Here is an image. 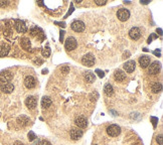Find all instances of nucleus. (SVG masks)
<instances>
[{"label":"nucleus","mask_w":163,"mask_h":145,"mask_svg":"<svg viewBox=\"0 0 163 145\" xmlns=\"http://www.w3.org/2000/svg\"><path fill=\"white\" fill-rule=\"evenodd\" d=\"M156 140H157V142H158V143H159V145H163V142H162V135H161V134L157 136Z\"/></svg>","instance_id":"nucleus-30"},{"label":"nucleus","mask_w":163,"mask_h":145,"mask_svg":"<svg viewBox=\"0 0 163 145\" xmlns=\"http://www.w3.org/2000/svg\"><path fill=\"white\" fill-rule=\"evenodd\" d=\"M129 35L132 39L137 40V39H139L140 36H141V30H140V28H138V27H132L129 31Z\"/></svg>","instance_id":"nucleus-12"},{"label":"nucleus","mask_w":163,"mask_h":145,"mask_svg":"<svg viewBox=\"0 0 163 145\" xmlns=\"http://www.w3.org/2000/svg\"><path fill=\"white\" fill-rule=\"evenodd\" d=\"M141 3L142 4H148V3H149V0H142Z\"/></svg>","instance_id":"nucleus-37"},{"label":"nucleus","mask_w":163,"mask_h":145,"mask_svg":"<svg viewBox=\"0 0 163 145\" xmlns=\"http://www.w3.org/2000/svg\"><path fill=\"white\" fill-rule=\"evenodd\" d=\"M12 79V74L9 71H3L0 73V82L1 83H8Z\"/></svg>","instance_id":"nucleus-13"},{"label":"nucleus","mask_w":163,"mask_h":145,"mask_svg":"<svg viewBox=\"0 0 163 145\" xmlns=\"http://www.w3.org/2000/svg\"><path fill=\"white\" fill-rule=\"evenodd\" d=\"M117 17L120 21H126L130 17V11L126 8H121L117 11Z\"/></svg>","instance_id":"nucleus-2"},{"label":"nucleus","mask_w":163,"mask_h":145,"mask_svg":"<svg viewBox=\"0 0 163 145\" xmlns=\"http://www.w3.org/2000/svg\"><path fill=\"white\" fill-rule=\"evenodd\" d=\"M30 120L28 117H26V116H19V117L17 118V123L19 126H21V127H25V126H27L28 124H29Z\"/></svg>","instance_id":"nucleus-16"},{"label":"nucleus","mask_w":163,"mask_h":145,"mask_svg":"<svg viewBox=\"0 0 163 145\" xmlns=\"http://www.w3.org/2000/svg\"><path fill=\"white\" fill-rule=\"evenodd\" d=\"M70 135H71V138H72L73 140H79L82 136H83V131L79 129V128L74 127V128L71 129Z\"/></svg>","instance_id":"nucleus-9"},{"label":"nucleus","mask_w":163,"mask_h":145,"mask_svg":"<svg viewBox=\"0 0 163 145\" xmlns=\"http://www.w3.org/2000/svg\"><path fill=\"white\" fill-rule=\"evenodd\" d=\"M13 145H24V144L22 143V142H20V141H15Z\"/></svg>","instance_id":"nucleus-36"},{"label":"nucleus","mask_w":163,"mask_h":145,"mask_svg":"<svg viewBox=\"0 0 163 145\" xmlns=\"http://www.w3.org/2000/svg\"><path fill=\"white\" fill-rule=\"evenodd\" d=\"M160 69H161V64L156 61V62H153L149 66L148 73H149L150 75H156V74H158V72L160 71Z\"/></svg>","instance_id":"nucleus-6"},{"label":"nucleus","mask_w":163,"mask_h":145,"mask_svg":"<svg viewBox=\"0 0 163 145\" xmlns=\"http://www.w3.org/2000/svg\"><path fill=\"white\" fill-rule=\"evenodd\" d=\"M77 46H78L77 39L75 37H73V36L69 37L66 40V44H65V48H66L67 50H74L77 48Z\"/></svg>","instance_id":"nucleus-4"},{"label":"nucleus","mask_w":163,"mask_h":145,"mask_svg":"<svg viewBox=\"0 0 163 145\" xmlns=\"http://www.w3.org/2000/svg\"><path fill=\"white\" fill-rule=\"evenodd\" d=\"M24 85L27 89H32V88L35 87L36 81L32 76H27V77L24 79Z\"/></svg>","instance_id":"nucleus-11"},{"label":"nucleus","mask_w":163,"mask_h":145,"mask_svg":"<svg viewBox=\"0 0 163 145\" xmlns=\"http://www.w3.org/2000/svg\"><path fill=\"white\" fill-rule=\"evenodd\" d=\"M38 30H39V29H38L37 27H34V28H32V29L30 30V33H31V35H32V36H35L36 34H38V33H37Z\"/></svg>","instance_id":"nucleus-27"},{"label":"nucleus","mask_w":163,"mask_h":145,"mask_svg":"<svg viewBox=\"0 0 163 145\" xmlns=\"http://www.w3.org/2000/svg\"><path fill=\"white\" fill-rule=\"evenodd\" d=\"M96 73L98 74V76H99L100 78L105 77V74H104V72H103V71H101V70H99V69H98V70H96Z\"/></svg>","instance_id":"nucleus-28"},{"label":"nucleus","mask_w":163,"mask_h":145,"mask_svg":"<svg viewBox=\"0 0 163 145\" xmlns=\"http://www.w3.org/2000/svg\"><path fill=\"white\" fill-rule=\"evenodd\" d=\"M20 44H21V48L25 50H29L30 48H31V44H30L29 38L27 37H23L20 40Z\"/></svg>","instance_id":"nucleus-19"},{"label":"nucleus","mask_w":163,"mask_h":145,"mask_svg":"<svg viewBox=\"0 0 163 145\" xmlns=\"http://www.w3.org/2000/svg\"><path fill=\"white\" fill-rule=\"evenodd\" d=\"M85 79H86V81H87L88 83L92 84V83H94V82L96 81V76H95V74H94V73L89 72V73H87L85 75Z\"/></svg>","instance_id":"nucleus-21"},{"label":"nucleus","mask_w":163,"mask_h":145,"mask_svg":"<svg viewBox=\"0 0 163 145\" xmlns=\"http://www.w3.org/2000/svg\"><path fill=\"white\" fill-rule=\"evenodd\" d=\"M139 64L142 69H146L150 65V58L147 56H142L139 59Z\"/></svg>","instance_id":"nucleus-15"},{"label":"nucleus","mask_w":163,"mask_h":145,"mask_svg":"<svg viewBox=\"0 0 163 145\" xmlns=\"http://www.w3.org/2000/svg\"><path fill=\"white\" fill-rule=\"evenodd\" d=\"M8 1H0V7H5L6 5H8Z\"/></svg>","instance_id":"nucleus-31"},{"label":"nucleus","mask_w":163,"mask_h":145,"mask_svg":"<svg viewBox=\"0 0 163 145\" xmlns=\"http://www.w3.org/2000/svg\"><path fill=\"white\" fill-rule=\"evenodd\" d=\"M35 138H36L35 134H34L32 131H30L29 133H28V139H29V141H33Z\"/></svg>","instance_id":"nucleus-25"},{"label":"nucleus","mask_w":163,"mask_h":145,"mask_svg":"<svg viewBox=\"0 0 163 145\" xmlns=\"http://www.w3.org/2000/svg\"><path fill=\"white\" fill-rule=\"evenodd\" d=\"M38 145H52V143L48 142V140H41V141L38 143Z\"/></svg>","instance_id":"nucleus-29"},{"label":"nucleus","mask_w":163,"mask_h":145,"mask_svg":"<svg viewBox=\"0 0 163 145\" xmlns=\"http://www.w3.org/2000/svg\"><path fill=\"white\" fill-rule=\"evenodd\" d=\"M156 37H157V36H156V34H153V35H152L151 37H149V38H148V44H150V42H151L152 38H156Z\"/></svg>","instance_id":"nucleus-35"},{"label":"nucleus","mask_w":163,"mask_h":145,"mask_svg":"<svg viewBox=\"0 0 163 145\" xmlns=\"http://www.w3.org/2000/svg\"><path fill=\"white\" fill-rule=\"evenodd\" d=\"M75 123H76V125L78 126L79 128H86L88 126V121L87 119H86L85 117H78L76 119V121H75Z\"/></svg>","instance_id":"nucleus-17"},{"label":"nucleus","mask_w":163,"mask_h":145,"mask_svg":"<svg viewBox=\"0 0 163 145\" xmlns=\"http://www.w3.org/2000/svg\"><path fill=\"white\" fill-rule=\"evenodd\" d=\"M104 92L107 96H112L114 94V89L113 86L110 85V84H106L105 87H104Z\"/></svg>","instance_id":"nucleus-22"},{"label":"nucleus","mask_w":163,"mask_h":145,"mask_svg":"<svg viewBox=\"0 0 163 145\" xmlns=\"http://www.w3.org/2000/svg\"><path fill=\"white\" fill-rule=\"evenodd\" d=\"M71 27L74 31L76 32H82L85 30V23L81 20H75L72 24H71Z\"/></svg>","instance_id":"nucleus-5"},{"label":"nucleus","mask_w":163,"mask_h":145,"mask_svg":"<svg viewBox=\"0 0 163 145\" xmlns=\"http://www.w3.org/2000/svg\"><path fill=\"white\" fill-rule=\"evenodd\" d=\"M107 133L109 136L116 137V136H118L121 133V128H120V126L116 125V124H112V125L107 127Z\"/></svg>","instance_id":"nucleus-1"},{"label":"nucleus","mask_w":163,"mask_h":145,"mask_svg":"<svg viewBox=\"0 0 163 145\" xmlns=\"http://www.w3.org/2000/svg\"><path fill=\"white\" fill-rule=\"evenodd\" d=\"M157 32L159 33V35H162V29H161V28H158V29H157Z\"/></svg>","instance_id":"nucleus-38"},{"label":"nucleus","mask_w":163,"mask_h":145,"mask_svg":"<svg viewBox=\"0 0 163 145\" xmlns=\"http://www.w3.org/2000/svg\"><path fill=\"white\" fill-rule=\"evenodd\" d=\"M123 67H124V70H125L127 73H132V72H134V70H135L136 64L134 61H128V62H126L125 64H124Z\"/></svg>","instance_id":"nucleus-14"},{"label":"nucleus","mask_w":163,"mask_h":145,"mask_svg":"<svg viewBox=\"0 0 163 145\" xmlns=\"http://www.w3.org/2000/svg\"><path fill=\"white\" fill-rule=\"evenodd\" d=\"M52 102L50 97H43L41 99V106H42V108H44V109L50 108V106H52Z\"/></svg>","instance_id":"nucleus-20"},{"label":"nucleus","mask_w":163,"mask_h":145,"mask_svg":"<svg viewBox=\"0 0 163 145\" xmlns=\"http://www.w3.org/2000/svg\"><path fill=\"white\" fill-rule=\"evenodd\" d=\"M42 56H43L44 58H48V57L50 56V48H46L43 50H42Z\"/></svg>","instance_id":"nucleus-24"},{"label":"nucleus","mask_w":163,"mask_h":145,"mask_svg":"<svg viewBox=\"0 0 163 145\" xmlns=\"http://www.w3.org/2000/svg\"><path fill=\"white\" fill-rule=\"evenodd\" d=\"M154 54H155V56L160 57V52H154Z\"/></svg>","instance_id":"nucleus-39"},{"label":"nucleus","mask_w":163,"mask_h":145,"mask_svg":"<svg viewBox=\"0 0 163 145\" xmlns=\"http://www.w3.org/2000/svg\"><path fill=\"white\" fill-rule=\"evenodd\" d=\"M62 71L65 74H68L69 71H70V68H69V67H64V68H62Z\"/></svg>","instance_id":"nucleus-32"},{"label":"nucleus","mask_w":163,"mask_h":145,"mask_svg":"<svg viewBox=\"0 0 163 145\" xmlns=\"http://www.w3.org/2000/svg\"><path fill=\"white\" fill-rule=\"evenodd\" d=\"M25 105H26V107H27L28 109H30V110L34 109V108L36 107V105H37L36 98L33 97V96H29V97H27V98H26V100H25Z\"/></svg>","instance_id":"nucleus-8"},{"label":"nucleus","mask_w":163,"mask_h":145,"mask_svg":"<svg viewBox=\"0 0 163 145\" xmlns=\"http://www.w3.org/2000/svg\"><path fill=\"white\" fill-rule=\"evenodd\" d=\"M114 78L117 82H124L126 79V74L121 70H117L114 74Z\"/></svg>","instance_id":"nucleus-18"},{"label":"nucleus","mask_w":163,"mask_h":145,"mask_svg":"<svg viewBox=\"0 0 163 145\" xmlns=\"http://www.w3.org/2000/svg\"><path fill=\"white\" fill-rule=\"evenodd\" d=\"M0 89H1V91L3 92V93L5 94H10L13 92L14 90V86L13 84L11 83H1V86H0Z\"/></svg>","instance_id":"nucleus-10"},{"label":"nucleus","mask_w":163,"mask_h":145,"mask_svg":"<svg viewBox=\"0 0 163 145\" xmlns=\"http://www.w3.org/2000/svg\"><path fill=\"white\" fill-rule=\"evenodd\" d=\"M14 26H15V29L17 30V32H19V33H24V32H26V30H27V26L25 25L24 21H22V20H19V19L15 20Z\"/></svg>","instance_id":"nucleus-7"},{"label":"nucleus","mask_w":163,"mask_h":145,"mask_svg":"<svg viewBox=\"0 0 163 145\" xmlns=\"http://www.w3.org/2000/svg\"><path fill=\"white\" fill-rule=\"evenodd\" d=\"M38 5L42 6V5H43V3H42V2H38Z\"/></svg>","instance_id":"nucleus-40"},{"label":"nucleus","mask_w":163,"mask_h":145,"mask_svg":"<svg viewBox=\"0 0 163 145\" xmlns=\"http://www.w3.org/2000/svg\"><path fill=\"white\" fill-rule=\"evenodd\" d=\"M95 3L99 6H102V5H105L107 3V0H96Z\"/></svg>","instance_id":"nucleus-26"},{"label":"nucleus","mask_w":163,"mask_h":145,"mask_svg":"<svg viewBox=\"0 0 163 145\" xmlns=\"http://www.w3.org/2000/svg\"><path fill=\"white\" fill-rule=\"evenodd\" d=\"M64 35H65V31H60V42H62V40H64Z\"/></svg>","instance_id":"nucleus-34"},{"label":"nucleus","mask_w":163,"mask_h":145,"mask_svg":"<svg viewBox=\"0 0 163 145\" xmlns=\"http://www.w3.org/2000/svg\"><path fill=\"white\" fill-rule=\"evenodd\" d=\"M151 90L153 93H159V92H161L162 90V85L160 83H158V82H156V83H154L153 85H152L151 87Z\"/></svg>","instance_id":"nucleus-23"},{"label":"nucleus","mask_w":163,"mask_h":145,"mask_svg":"<svg viewBox=\"0 0 163 145\" xmlns=\"http://www.w3.org/2000/svg\"><path fill=\"white\" fill-rule=\"evenodd\" d=\"M152 121H153V126H154V127H156V123H157L158 119H157V118H155V117H152Z\"/></svg>","instance_id":"nucleus-33"},{"label":"nucleus","mask_w":163,"mask_h":145,"mask_svg":"<svg viewBox=\"0 0 163 145\" xmlns=\"http://www.w3.org/2000/svg\"><path fill=\"white\" fill-rule=\"evenodd\" d=\"M42 73H43V74H46V73H48V70H43V71H42Z\"/></svg>","instance_id":"nucleus-41"},{"label":"nucleus","mask_w":163,"mask_h":145,"mask_svg":"<svg viewBox=\"0 0 163 145\" xmlns=\"http://www.w3.org/2000/svg\"><path fill=\"white\" fill-rule=\"evenodd\" d=\"M95 57L93 56L92 54H85V56L83 57V59H82V63H83V65H85V66H88V67H92L94 66V64H95Z\"/></svg>","instance_id":"nucleus-3"}]
</instances>
